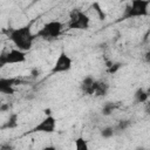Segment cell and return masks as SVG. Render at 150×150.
<instances>
[{"mask_svg":"<svg viewBox=\"0 0 150 150\" xmlns=\"http://www.w3.org/2000/svg\"><path fill=\"white\" fill-rule=\"evenodd\" d=\"M36 34H33L30 25H25L18 28H12L8 32V38L14 47L28 52L34 43Z\"/></svg>","mask_w":150,"mask_h":150,"instance_id":"1","label":"cell"},{"mask_svg":"<svg viewBox=\"0 0 150 150\" xmlns=\"http://www.w3.org/2000/svg\"><path fill=\"white\" fill-rule=\"evenodd\" d=\"M149 6H150V0H131L130 4L125 7L123 18L134 19V18L146 16L149 15Z\"/></svg>","mask_w":150,"mask_h":150,"instance_id":"2","label":"cell"},{"mask_svg":"<svg viewBox=\"0 0 150 150\" xmlns=\"http://www.w3.org/2000/svg\"><path fill=\"white\" fill-rule=\"evenodd\" d=\"M90 26V18L87 13L81 11L80 8H73L69 12V22L68 27L71 29L86 30Z\"/></svg>","mask_w":150,"mask_h":150,"instance_id":"3","label":"cell"},{"mask_svg":"<svg viewBox=\"0 0 150 150\" xmlns=\"http://www.w3.org/2000/svg\"><path fill=\"white\" fill-rule=\"evenodd\" d=\"M63 30V23L59 20H50L46 22L36 33V36L43 40L57 39Z\"/></svg>","mask_w":150,"mask_h":150,"instance_id":"4","label":"cell"},{"mask_svg":"<svg viewBox=\"0 0 150 150\" xmlns=\"http://www.w3.org/2000/svg\"><path fill=\"white\" fill-rule=\"evenodd\" d=\"M27 60V52L13 47L7 52H4L0 56V66L4 67L6 64H18L23 63Z\"/></svg>","mask_w":150,"mask_h":150,"instance_id":"5","label":"cell"},{"mask_svg":"<svg viewBox=\"0 0 150 150\" xmlns=\"http://www.w3.org/2000/svg\"><path fill=\"white\" fill-rule=\"evenodd\" d=\"M71 67H73V59L64 50H61L60 54L57 55L50 71H52V74L67 73L71 69Z\"/></svg>","mask_w":150,"mask_h":150,"instance_id":"6","label":"cell"},{"mask_svg":"<svg viewBox=\"0 0 150 150\" xmlns=\"http://www.w3.org/2000/svg\"><path fill=\"white\" fill-rule=\"evenodd\" d=\"M56 118L50 114L46 115L32 130L30 132H42V134H53L56 130Z\"/></svg>","mask_w":150,"mask_h":150,"instance_id":"7","label":"cell"},{"mask_svg":"<svg viewBox=\"0 0 150 150\" xmlns=\"http://www.w3.org/2000/svg\"><path fill=\"white\" fill-rule=\"evenodd\" d=\"M96 84H97V80L91 75H87L82 79V81L80 83V89L83 93V95L94 96Z\"/></svg>","mask_w":150,"mask_h":150,"instance_id":"8","label":"cell"},{"mask_svg":"<svg viewBox=\"0 0 150 150\" xmlns=\"http://www.w3.org/2000/svg\"><path fill=\"white\" fill-rule=\"evenodd\" d=\"M16 80L12 77H0V93L6 95H13L15 93Z\"/></svg>","mask_w":150,"mask_h":150,"instance_id":"9","label":"cell"},{"mask_svg":"<svg viewBox=\"0 0 150 150\" xmlns=\"http://www.w3.org/2000/svg\"><path fill=\"white\" fill-rule=\"evenodd\" d=\"M109 91V84L108 82L105 81H102V80H97V84H96V88H95V93H94V96L96 97H103L108 94Z\"/></svg>","mask_w":150,"mask_h":150,"instance_id":"10","label":"cell"},{"mask_svg":"<svg viewBox=\"0 0 150 150\" xmlns=\"http://www.w3.org/2000/svg\"><path fill=\"white\" fill-rule=\"evenodd\" d=\"M149 97H150L149 93L146 91V89H144L142 87L137 88L134 93V100L136 103H145L149 100Z\"/></svg>","mask_w":150,"mask_h":150,"instance_id":"11","label":"cell"},{"mask_svg":"<svg viewBox=\"0 0 150 150\" xmlns=\"http://www.w3.org/2000/svg\"><path fill=\"white\" fill-rule=\"evenodd\" d=\"M19 125V115L16 112H12L9 114V117L7 118L6 123L4 124L2 128H6V129H14Z\"/></svg>","mask_w":150,"mask_h":150,"instance_id":"12","label":"cell"},{"mask_svg":"<svg viewBox=\"0 0 150 150\" xmlns=\"http://www.w3.org/2000/svg\"><path fill=\"white\" fill-rule=\"evenodd\" d=\"M91 8H93L94 12L96 13V16H97L98 20H101V21L105 20V18H107V13H105L104 8L101 6V4H100L98 1H94V2L91 4Z\"/></svg>","mask_w":150,"mask_h":150,"instance_id":"13","label":"cell"},{"mask_svg":"<svg viewBox=\"0 0 150 150\" xmlns=\"http://www.w3.org/2000/svg\"><path fill=\"white\" fill-rule=\"evenodd\" d=\"M115 134H116V128L110 127V125H107V127H104V128H102V129L100 130V135H101V137L104 138V139L111 138L112 136H115Z\"/></svg>","mask_w":150,"mask_h":150,"instance_id":"14","label":"cell"},{"mask_svg":"<svg viewBox=\"0 0 150 150\" xmlns=\"http://www.w3.org/2000/svg\"><path fill=\"white\" fill-rule=\"evenodd\" d=\"M74 148H75L76 150H88V149H89L88 141H87L84 137L80 136V137H77V138L74 141Z\"/></svg>","mask_w":150,"mask_h":150,"instance_id":"15","label":"cell"},{"mask_svg":"<svg viewBox=\"0 0 150 150\" xmlns=\"http://www.w3.org/2000/svg\"><path fill=\"white\" fill-rule=\"evenodd\" d=\"M115 109H116V103H114V102H105V103L103 104L101 111H102V114H103L104 116H109V115L112 114V111H114Z\"/></svg>","mask_w":150,"mask_h":150,"instance_id":"16","label":"cell"},{"mask_svg":"<svg viewBox=\"0 0 150 150\" xmlns=\"http://www.w3.org/2000/svg\"><path fill=\"white\" fill-rule=\"evenodd\" d=\"M130 124H131V122L129 120H121V121H118V123L116 125V130L124 131V130H127L130 127Z\"/></svg>","mask_w":150,"mask_h":150,"instance_id":"17","label":"cell"},{"mask_svg":"<svg viewBox=\"0 0 150 150\" xmlns=\"http://www.w3.org/2000/svg\"><path fill=\"white\" fill-rule=\"evenodd\" d=\"M121 67H122V63H120V62H117V63H111L110 66H108V73H109V74H115Z\"/></svg>","mask_w":150,"mask_h":150,"instance_id":"18","label":"cell"},{"mask_svg":"<svg viewBox=\"0 0 150 150\" xmlns=\"http://www.w3.org/2000/svg\"><path fill=\"white\" fill-rule=\"evenodd\" d=\"M143 61H144L145 63H149V64H150V50H146V52L144 53V55H143Z\"/></svg>","mask_w":150,"mask_h":150,"instance_id":"19","label":"cell"},{"mask_svg":"<svg viewBox=\"0 0 150 150\" xmlns=\"http://www.w3.org/2000/svg\"><path fill=\"white\" fill-rule=\"evenodd\" d=\"M144 112H145L146 115H150V101H149V100L144 103Z\"/></svg>","mask_w":150,"mask_h":150,"instance_id":"20","label":"cell"},{"mask_svg":"<svg viewBox=\"0 0 150 150\" xmlns=\"http://www.w3.org/2000/svg\"><path fill=\"white\" fill-rule=\"evenodd\" d=\"M30 74H32L34 77H38V76L40 75V70H39L38 68H34V69L32 70V73H30Z\"/></svg>","mask_w":150,"mask_h":150,"instance_id":"21","label":"cell"},{"mask_svg":"<svg viewBox=\"0 0 150 150\" xmlns=\"http://www.w3.org/2000/svg\"><path fill=\"white\" fill-rule=\"evenodd\" d=\"M0 109H1V111H6L7 109H9V105H5V104H2Z\"/></svg>","mask_w":150,"mask_h":150,"instance_id":"22","label":"cell"},{"mask_svg":"<svg viewBox=\"0 0 150 150\" xmlns=\"http://www.w3.org/2000/svg\"><path fill=\"white\" fill-rule=\"evenodd\" d=\"M43 111H45V115H50V114H52V112H50V109H45Z\"/></svg>","mask_w":150,"mask_h":150,"instance_id":"23","label":"cell"},{"mask_svg":"<svg viewBox=\"0 0 150 150\" xmlns=\"http://www.w3.org/2000/svg\"><path fill=\"white\" fill-rule=\"evenodd\" d=\"M146 91L149 93V95H150V81H149V84H148V88H146Z\"/></svg>","mask_w":150,"mask_h":150,"instance_id":"24","label":"cell"}]
</instances>
